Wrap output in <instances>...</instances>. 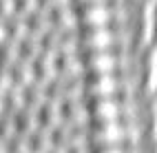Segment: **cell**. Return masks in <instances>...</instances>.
I'll use <instances>...</instances> for the list:
<instances>
[{"label": "cell", "mask_w": 157, "mask_h": 153, "mask_svg": "<svg viewBox=\"0 0 157 153\" xmlns=\"http://www.w3.org/2000/svg\"><path fill=\"white\" fill-rule=\"evenodd\" d=\"M9 38H11V27H9V20L0 18V47H2Z\"/></svg>", "instance_id": "8"}, {"label": "cell", "mask_w": 157, "mask_h": 153, "mask_svg": "<svg viewBox=\"0 0 157 153\" xmlns=\"http://www.w3.org/2000/svg\"><path fill=\"white\" fill-rule=\"evenodd\" d=\"M155 36V0H144L140 5V47H151Z\"/></svg>", "instance_id": "5"}, {"label": "cell", "mask_w": 157, "mask_h": 153, "mask_svg": "<svg viewBox=\"0 0 157 153\" xmlns=\"http://www.w3.org/2000/svg\"><path fill=\"white\" fill-rule=\"evenodd\" d=\"M78 25L84 29H100V27H111L115 20V7L109 2H89V5H80L78 11Z\"/></svg>", "instance_id": "1"}, {"label": "cell", "mask_w": 157, "mask_h": 153, "mask_svg": "<svg viewBox=\"0 0 157 153\" xmlns=\"http://www.w3.org/2000/svg\"><path fill=\"white\" fill-rule=\"evenodd\" d=\"M78 5H89V2H109V0H75Z\"/></svg>", "instance_id": "10"}, {"label": "cell", "mask_w": 157, "mask_h": 153, "mask_svg": "<svg viewBox=\"0 0 157 153\" xmlns=\"http://www.w3.org/2000/svg\"><path fill=\"white\" fill-rule=\"evenodd\" d=\"M144 82H146V98H153L155 93V47H146V60H144Z\"/></svg>", "instance_id": "7"}, {"label": "cell", "mask_w": 157, "mask_h": 153, "mask_svg": "<svg viewBox=\"0 0 157 153\" xmlns=\"http://www.w3.org/2000/svg\"><path fill=\"white\" fill-rule=\"evenodd\" d=\"M9 113V104H7V96L0 93V118H5Z\"/></svg>", "instance_id": "9"}, {"label": "cell", "mask_w": 157, "mask_h": 153, "mask_svg": "<svg viewBox=\"0 0 157 153\" xmlns=\"http://www.w3.org/2000/svg\"><path fill=\"white\" fill-rule=\"evenodd\" d=\"M91 118L95 122H106V120H120V113H122V107L115 102V96L113 98H95L91 107Z\"/></svg>", "instance_id": "6"}, {"label": "cell", "mask_w": 157, "mask_h": 153, "mask_svg": "<svg viewBox=\"0 0 157 153\" xmlns=\"http://www.w3.org/2000/svg\"><path fill=\"white\" fill-rule=\"evenodd\" d=\"M117 76L113 73H91L89 84H84V91L95 100V98H113L117 93Z\"/></svg>", "instance_id": "3"}, {"label": "cell", "mask_w": 157, "mask_h": 153, "mask_svg": "<svg viewBox=\"0 0 157 153\" xmlns=\"http://www.w3.org/2000/svg\"><path fill=\"white\" fill-rule=\"evenodd\" d=\"M117 42V36L111 31V27H100V29H86L80 38L82 49L86 51H102V49H113Z\"/></svg>", "instance_id": "4"}, {"label": "cell", "mask_w": 157, "mask_h": 153, "mask_svg": "<svg viewBox=\"0 0 157 153\" xmlns=\"http://www.w3.org/2000/svg\"><path fill=\"white\" fill-rule=\"evenodd\" d=\"M117 56L111 49H102V51H89V56L82 60V69L89 73H113L117 69Z\"/></svg>", "instance_id": "2"}]
</instances>
